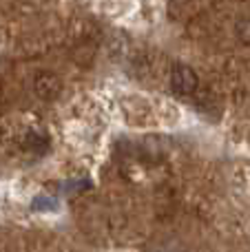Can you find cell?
<instances>
[{
	"label": "cell",
	"instance_id": "cell-3",
	"mask_svg": "<svg viewBox=\"0 0 250 252\" xmlns=\"http://www.w3.org/2000/svg\"><path fill=\"white\" fill-rule=\"evenodd\" d=\"M22 146L33 151V153H42L44 148L49 146V139L42 137L40 133H29V135H25V139H22Z\"/></svg>",
	"mask_w": 250,
	"mask_h": 252
},
{
	"label": "cell",
	"instance_id": "cell-2",
	"mask_svg": "<svg viewBox=\"0 0 250 252\" xmlns=\"http://www.w3.org/2000/svg\"><path fill=\"white\" fill-rule=\"evenodd\" d=\"M33 89H35V95L40 100H56L62 91V84H60V78L51 71H42V73L35 75V82H33Z\"/></svg>",
	"mask_w": 250,
	"mask_h": 252
},
{
	"label": "cell",
	"instance_id": "cell-1",
	"mask_svg": "<svg viewBox=\"0 0 250 252\" xmlns=\"http://www.w3.org/2000/svg\"><path fill=\"white\" fill-rule=\"evenodd\" d=\"M199 78L188 64H173L171 69V89L182 97H188L197 91Z\"/></svg>",
	"mask_w": 250,
	"mask_h": 252
}]
</instances>
